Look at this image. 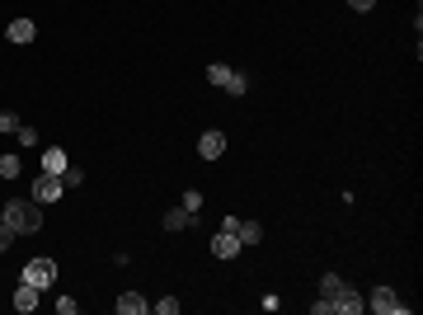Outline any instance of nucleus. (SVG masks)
<instances>
[{
	"mask_svg": "<svg viewBox=\"0 0 423 315\" xmlns=\"http://www.w3.org/2000/svg\"><path fill=\"white\" fill-rule=\"evenodd\" d=\"M311 311H315V315H334V297H320V301H311Z\"/></svg>",
	"mask_w": 423,
	"mask_h": 315,
	"instance_id": "412c9836",
	"label": "nucleus"
},
{
	"mask_svg": "<svg viewBox=\"0 0 423 315\" xmlns=\"http://www.w3.org/2000/svg\"><path fill=\"white\" fill-rule=\"evenodd\" d=\"M367 311L372 315H409V306L395 297V287H372L367 292Z\"/></svg>",
	"mask_w": 423,
	"mask_h": 315,
	"instance_id": "20e7f679",
	"label": "nucleus"
},
{
	"mask_svg": "<svg viewBox=\"0 0 423 315\" xmlns=\"http://www.w3.org/2000/svg\"><path fill=\"white\" fill-rule=\"evenodd\" d=\"M15 137H19V146H38V132H33V127H19Z\"/></svg>",
	"mask_w": 423,
	"mask_h": 315,
	"instance_id": "5701e85b",
	"label": "nucleus"
},
{
	"mask_svg": "<svg viewBox=\"0 0 423 315\" xmlns=\"http://www.w3.org/2000/svg\"><path fill=\"white\" fill-rule=\"evenodd\" d=\"M66 165H71V156H66L62 146H52V151H43V170H47V174H66Z\"/></svg>",
	"mask_w": 423,
	"mask_h": 315,
	"instance_id": "ddd939ff",
	"label": "nucleus"
},
{
	"mask_svg": "<svg viewBox=\"0 0 423 315\" xmlns=\"http://www.w3.org/2000/svg\"><path fill=\"white\" fill-rule=\"evenodd\" d=\"M348 5H353V10H358V15H367V10H372L376 0H348Z\"/></svg>",
	"mask_w": 423,
	"mask_h": 315,
	"instance_id": "393cba45",
	"label": "nucleus"
},
{
	"mask_svg": "<svg viewBox=\"0 0 423 315\" xmlns=\"http://www.w3.org/2000/svg\"><path fill=\"white\" fill-rule=\"evenodd\" d=\"M339 292H344V278L339 273H325L320 278V297H339Z\"/></svg>",
	"mask_w": 423,
	"mask_h": 315,
	"instance_id": "dca6fc26",
	"label": "nucleus"
},
{
	"mask_svg": "<svg viewBox=\"0 0 423 315\" xmlns=\"http://www.w3.org/2000/svg\"><path fill=\"white\" fill-rule=\"evenodd\" d=\"M156 311H160V315H179V297H160Z\"/></svg>",
	"mask_w": 423,
	"mask_h": 315,
	"instance_id": "6ab92c4d",
	"label": "nucleus"
},
{
	"mask_svg": "<svg viewBox=\"0 0 423 315\" xmlns=\"http://www.w3.org/2000/svg\"><path fill=\"white\" fill-rule=\"evenodd\" d=\"M240 250H245V245H240V236H235V231H217V236H212V254H217L221 264H226V259H235Z\"/></svg>",
	"mask_w": 423,
	"mask_h": 315,
	"instance_id": "39448f33",
	"label": "nucleus"
},
{
	"mask_svg": "<svg viewBox=\"0 0 423 315\" xmlns=\"http://www.w3.org/2000/svg\"><path fill=\"white\" fill-rule=\"evenodd\" d=\"M235 236H240L245 250H254V245H264V226H259V221H240V226H235Z\"/></svg>",
	"mask_w": 423,
	"mask_h": 315,
	"instance_id": "9b49d317",
	"label": "nucleus"
},
{
	"mask_svg": "<svg viewBox=\"0 0 423 315\" xmlns=\"http://www.w3.org/2000/svg\"><path fill=\"white\" fill-rule=\"evenodd\" d=\"M113 306H118V315H146V311H151V301L141 297V292H123Z\"/></svg>",
	"mask_w": 423,
	"mask_h": 315,
	"instance_id": "1a4fd4ad",
	"label": "nucleus"
},
{
	"mask_svg": "<svg viewBox=\"0 0 423 315\" xmlns=\"http://www.w3.org/2000/svg\"><path fill=\"white\" fill-rule=\"evenodd\" d=\"M221 151H226V132H217V127H212V132H203V137H198V156H203V160H221Z\"/></svg>",
	"mask_w": 423,
	"mask_h": 315,
	"instance_id": "0eeeda50",
	"label": "nucleus"
},
{
	"mask_svg": "<svg viewBox=\"0 0 423 315\" xmlns=\"http://www.w3.org/2000/svg\"><path fill=\"white\" fill-rule=\"evenodd\" d=\"M15 231H10V226H5V221H0V254H5V250H10V245H15Z\"/></svg>",
	"mask_w": 423,
	"mask_h": 315,
	"instance_id": "4be33fe9",
	"label": "nucleus"
},
{
	"mask_svg": "<svg viewBox=\"0 0 423 315\" xmlns=\"http://www.w3.org/2000/svg\"><path fill=\"white\" fill-rule=\"evenodd\" d=\"M29 198H33V203H43V207L62 203V198H66V179H62V174L38 170V179H33V193H29Z\"/></svg>",
	"mask_w": 423,
	"mask_h": 315,
	"instance_id": "f03ea898",
	"label": "nucleus"
},
{
	"mask_svg": "<svg viewBox=\"0 0 423 315\" xmlns=\"http://www.w3.org/2000/svg\"><path fill=\"white\" fill-rule=\"evenodd\" d=\"M221 90H226V95H235V99H240V95H245V90H250V80L240 76V71H226V80H221Z\"/></svg>",
	"mask_w": 423,
	"mask_h": 315,
	"instance_id": "4468645a",
	"label": "nucleus"
},
{
	"mask_svg": "<svg viewBox=\"0 0 423 315\" xmlns=\"http://www.w3.org/2000/svg\"><path fill=\"white\" fill-rule=\"evenodd\" d=\"M19 170H24L19 156H15V151H5V156H0V179H19Z\"/></svg>",
	"mask_w": 423,
	"mask_h": 315,
	"instance_id": "2eb2a0df",
	"label": "nucleus"
},
{
	"mask_svg": "<svg viewBox=\"0 0 423 315\" xmlns=\"http://www.w3.org/2000/svg\"><path fill=\"white\" fill-rule=\"evenodd\" d=\"M19 283L38 287V292H47V287L57 283V259H29L24 264V273H19Z\"/></svg>",
	"mask_w": 423,
	"mask_h": 315,
	"instance_id": "7ed1b4c3",
	"label": "nucleus"
},
{
	"mask_svg": "<svg viewBox=\"0 0 423 315\" xmlns=\"http://www.w3.org/2000/svg\"><path fill=\"white\" fill-rule=\"evenodd\" d=\"M15 311H38V287H29V283H19L15 287Z\"/></svg>",
	"mask_w": 423,
	"mask_h": 315,
	"instance_id": "f8f14e48",
	"label": "nucleus"
},
{
	"mask_svg": "<svg viewBox=\"0 0 423 315\" xmlns=\"http://www.w3.org/2000/svg\"><path fill=\"white\" fill-rule=\"evenodd\" d=\"M226 71H231V66H207V80H212V85H221V80H226Z\"/></svg>",
	"mask_w": 423,
	"mask_h": 315,
	"instance_id": "b1692460",
	"label": "nucleus"
},
{
	"mask_svg": "<svg viewBox=\"0 0 423 315\" xmlns=\"http://www.w3.org/2000/svg\"><path fill=\"white\" fill-rule=\"evenodd\" d=\"M19 127H24L19 123V113H0V132H19Z\"/></svg>",
	"mask_w": 423,
	"mask_h": 315,
	"instance_id": "aec40b11",
	"label": "nucleus"
},
{
	"mask_svg": "<svg viewBox=\"0 0 423 315\" xmlns=\"http://www.w3.org/2000/svg\"><path fill=\"white\" fill-rule=\"evenodd\" d=\"M66 189H80V184H85V170H80V165H66Z\"/></svg>",
	"mask_w": 423,
	"mask_h": 315,
	"instance_id": "f3484780",
	"label": "nucleus"
},
{
	"mask_svg": "<svg viewBox=\"0 0 423 315\" xmlns=\"http://www.w3.org/2000/svg\"><path fill=\"white\" fill-rule=\"evenodd\" d=\"M5 38H10L15 48H24V43H33V38H38V24H33V19H15V24L5 29Z\"/></svg>",
	"mask_w": 423,
	"mask_h": 315,
	"instance_id": "6e6552de",
	"label": "nucleus"
},
{
	"mask_svg": "<svg viewBox=\"0 0 423 315\" xmlns=\"http://www.w3.org/2000/svg\"><path fill=\"white\" fill-rule=\"evenodd\" d=\"M193 221H198V212H184V207H174V212H165V221H160V226H165V231H174V236H179V231H188V226H193Z\"/></svg>",
	"mask_w": 423,
	"mask_h": 315,
	"instance_id": "9d476101",
	"label": "nucleus"
},
{
	"mask_svg": "<svg viewBox=\"0 0 423 315\" xmlns=\"http://www.w3.org/2000/svg\"><path fill=\"white\" fill-rule=\"evenodd\" d=\"M334 311H339V315H362V311H367V297H362V292H353V287L344 283V292L334 297Z\"/></svg>",
	"mask_w": 423,
	"mask_h": 315,
	"instance_id": "423d86ee",
	"label": "nucleus"
},
{
	"mask_svg": "<svg viewBox=\"0 0 423 315\" xmlns=\"http://www.w3.org/2000/svg\"><path fill=\"white\" fill-rule=\"evenodd\" d=\"M0 221L15 231V236H38L47 221H43V203H33V198H10V203H0Z\"/></svg>",
	"mask_w": 423,
	"mask_h": 315,
	"instance_id": "f257e3e1",
	"label": "nucleus"
},
{
	"mask_svg": "<svg viewBox=\"0 0 423 315\" xmlns=\"http://www.w3.org/2000/svg\"><path fill=\"white\" fill-rule=\"evenodd\" d=\"M179 207H184V212H203V193H198V189H188Z\"/></svg>",
	"mask_w": 423,
	"mask_h": 315,
	"instance_id": "a211bd4d",
	"label": "nucleus"
}]
</instances>
